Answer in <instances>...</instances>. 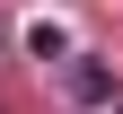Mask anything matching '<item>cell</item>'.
I'll return each instance as SVG.
<instances>
[{"instance_id":"obj_1","label":"cell","mask_w":123,"mask_h":114,"mask_svg":"<svg viewBox=\"0 0 123 114\" xmlns=\"http://www.w3.org/2000/svg\"><path fill=\"white\" fill-rule=\"evenodd\" d=\"M26 44H35V53H70V35H62L53 18H35V26H26Z\"/></svg>"}]
</instances>
